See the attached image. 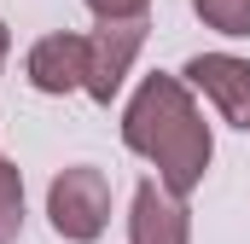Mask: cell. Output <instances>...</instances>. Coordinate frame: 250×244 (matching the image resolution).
<instances>
[{"label":"cell","instance_id":"9","mask_svg":"<svg viewBox=\"0 0 250 244\" xmlns=\"http://www.w3.org/2000/svg\"><path fill=\"white\" fill-rule=\"evenodd\" d=\"M99 23H146V12H151V0H82Z\"/></svg>","mask_w":250,"mask_h":244},{"label":"cell","instance_id":"3","mask_svg":"<svg viewBox=\"0 0 250 244\" xmlns=\"http://www.w3.org/2000/svg\"><path fill=\"white\" fill-rule=\"evenodd\" d=\"M181 81H187L192 93H204L233 128L250 134V59H233V53H198V59H187Z\"/></svg>","mask_w":250,"mask_h":244},{"label":"cell","instance_id":"8","mask_svg":"<svg viewBox=\"0 0 250 244\" xmlns=\"http://www.w3.org/2000/svg\"><path fill=\"white\" fill-rule=\"evenodd\" d=\"M192 12L215 29V35H250V0H192Z\"/></svg>","mask_w":250,"mask_h":244},{"label":"cell","instance_id":"4","mask_svg":"<svg viewBox=\"0 0 250 244\" xmlns=\"http://www.w3.org/2000/svg\"><path fill=\"white\" fill-rule=\"evenodd\" d=\"M140 47H146V23H99V29L87 35V87H82V93L99 99V105H111V99L123 93Z\"/></svg>","mask_w":250,"mask_h":244},{"label":"cell","instance_id":"5","mask_svg":"<svg viewBox=\"0 0 250 244\" xmlns=\"http://www.w3.org/2000/svg\"><path fill=\"white\" fill-rule=\"evenodd\" d=\"M23 76H29V87L47 93V99L82 93V87H87V35H76V29L41 35V41L29 47V59H23Z\"/></svg>","mask_w":250,"mask_h":244},{"label":"cell","instance_id":"7","mask_svg":"<svg viewBox=\"0 0 250 244\" xmlns=\"http://www.w3.org/2000/svg\"><path fill=\"white\" fill-rule=\"evenodd\" d=\"M23 233V169L12 157H0V244Z\"/></svg>","mask_w":250,"mask_h":244},{"label":"cell","instance_id":"2","mask_svg":"<svg viewBox=\"0 0 250 244\" xmlns=\"http://www.w3.org/2000/svg\"><path fill=\"white\" fill-rule=\"evenodd\" d=\"M47 221H53V233L64 244H93L111 227V181H105V169H93V163L59 169L53 186H47Z\"/></svg>","mask_w":250,"mask_h":244},{"label":"cell","instance_id":"10","mask_svg":"<svg viewBox=\"0 0 250 244\" xmlns=\"http://www.w3.org/2000/svg\"><path fill=\"white\" fill-rule=\"evenodd\" d=\"M6 53H12V29L0 23V70H6Z\"/></svg>","mask_w":250,"mask_h":244},{"label":"cell","instance_id":"1","mask_svg":"<svg viewBox=\"0 0 250 244\" xmlns=\"http://www.w3.org/2000/svg\"><path fill=\"white\" fill-rule=\"evenodd\" d=\"M123 145L134 157H146L157 169V186L175 198H192L209 175V157H215L209 122L198 111L192 87L169 70L140 76L134 99L123 105Z\"/></svg>","mask_w":250,"mask_h":244},{"label":"cell","instance_id":"6","mask_svg":"<svg viewBox=\"0 0 250 244\" xmlns=\"http://www.w3.org/2000/svg\"><path fill=\"white\" fill-rule=\"evenodd\" d=\"M128 244H192L187 198L163 192L157 181H140L134 186V209H128Z\"/></svg>","mask_w":250,"mask_h":244}]
</instances>
